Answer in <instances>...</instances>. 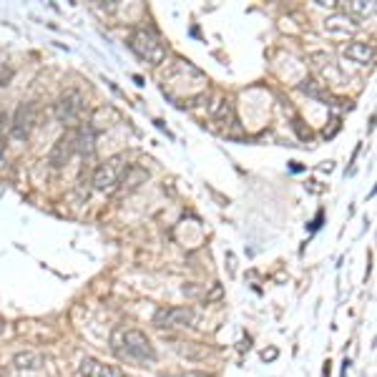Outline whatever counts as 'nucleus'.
I'll return each instance as SVG.
<instances>
[{
  "label": "nucleus",
  "mask_w": 377,
  "mask_h": 377,
  "mask_svg": "<svg viewBox=\"0 0 377 377\" xmlns=\"http://www.w3.org/2000/svg\"><path fill=\"white\" fill-rule=\"evenodd\" d=\"M377 6L372 0H352V3H344V15H360V18H367V15H375Z\"/></svg>",
  "instance_id": "12"
},
{
  "label": "nucleus",
  "mask_w": 377,
  "mask_h": 377,
  "mask_svg": "<svg viewBox=\"0 0 377 377\" xmlns=\"http://www.w3.org/2000/svg\"><path fill=\"white\" fill-rule=\"evenodd\" d=\"M78 375L81 377H128L121 367L116 365H106L96 358H83L78 365Z\"/></svg>",
  "instance_id": "8"
},
{
  "label": "nucleus",
  "mask_w": 377,
  "mask_h": 377,
  "mask_svg": "<svg viewBox=\"0 0 377 377\" xmlns=\"http://www.w3.org/2000/svg\"><path fill=\"white\" fill-rule=\"evenodd\" d=\"M126 174H128V161H126L124 153H116V156L106 159L93 171V189L103 194L116 192L121 186V181L126 179Z\"/></svg>",
  "instance_id": "3"
},
{
  "label": "nucleus",
  "mask_w": 377,
  "mask_h": 377,
  "mask_svg": "<svg viewBox=\"0 0 377 377\" xmlns=\"http://www.w3.org/2000/svg\"><path fill=\"white\" fill-rule=\"evenodd\" d=\"M86 108V96L81 88H68L58 101H56V119L63 126H73L76 121L83 116Z\"/></svg>",
  "instance_id": "4"
},
{
  "label": "nucleus",
  "mask_w": 377,
  "mask_h": 377,
  "mask_svg": "<svg viewBox=\"0 0 377 377\" xmlns=\"http://www.w3.org/2000/svg\"><path fill=\"white\" fill-rule=\"evenodd\" d=\"M111 350L121 362L141 365V367L156 362V350H153L151 340L146 337L141 330H133V327H119L113 332Z\"/></svg>",
  "instance_id": "1"
},
{
  "label": "nucleus",
  "mask_w": 377,
  "mask_h": 377,
  "mask_svg": "<svg viewBox=\"0 0 377 377\" xmlns=\"http://www.w3.org/2000/svg\"><path fill=\"white\" fill-rule=\"evenodd\" d=\"M194 317L196 315L192 307H161L153 315V324L159 330H181V327H192Z\"/></svg>",
  "instance_id": "5"
},
{
  "label": "nucleus",
  "mask_w": 377,
  "mask_h": 377,
  "mask_svg": "<svg viewBox=\"0 0 377 377\" xmlns=\"http://www.w3.org/2000/svg\"><path fill=\"white\" fill-rule=\"evenodd\" d=\"M344 58H350L358 66H370L375 60V48L370 43H365V40H352V43L344 46Z\"/></svg>",
  "instance_id": "9"
},
{
  "label": "nucleus",
  "mask_w": 377,
  "mask_h": 377,
  "mask_svg": "<svg viewBox=\"0 0 377 377\" xmlns=\"http://www.w3.org/2000/svg\"><path fill=\"white\" fill-rule=\"evenodd\" d=\"M73 153H76V131H66L48 153V164L53 169H60V166H66L71 161Z\"/></svg>",
  "instance_id": "7"
},
{
  "label": "nucleus",
  "mask_w": 377,
  "mask_h": 377,
  "mask_svg": "<svg viewBox=\"0 0 377 377\" xmlns=\"http://www.w3.org/2000/svg\"><path fill=\"white\" fill-rule=\"evenodd\" d=\"M93 151H96V131H93L91 124H86L76 131V153L93 156Z\"/></svg>",
  "instance_id": "10"
},
{
  "label": "nucleus",
  "mask_w": 377,
  "mask_h": 377,
  "mask_svg": "<svg viewBox=\"0 0 377 377\" xmlns=\"http://www.w3.org/2000/svg\"><path fill=\"white\" fill-rule=\"evenodd\" d=\"M13 365H15V370H20V372H33V370H40V367L46 365V360H43L40 352L26 350V352H18V355H15Z\"/></svg>",
  "instance_id": "11"
},
{
  "label": "nucleus",
  "mask_w": 377,
  "mask_h": 377,
  "mask_svg": "<svg viewBox=\"0 0 377 377\" xmlns=\"http://www.w3.org/2000/svg\"><path fill=\"white\" fill-rule=\"evenodd\" d=\"M161 377H212L209 372H171V375H161Z\"/></svg>",
  "instance_id": "14"
},
{
  "label": "nucleus",
  "mask_w": 377,
  "mask_h": 377,
  "mask_svg": "<svg viewBox=\"0 0 377 377\" xmlns=\"http://www.w3.org/2000/svg\"><path fill=\"white\" fill-rule=\"evenodd\" d=\"M8 131H10V121L3 111H0V159L6 156V149H8Z\"/></svg>",
  "instance_id": "13"
},
{
  "label": "nucleus",
  "mask_w": 377,
  "mask_h": 377,
  "mask_svg": "<svg viewBox=\"0 0 377 377\" xmlns=\"http://www.w3.org/2000/svg\"><path fill=\"white\" fill-rule=\"evenodd\" d=\"M3 330H6V322H3V319H0V335H3Z\"/></svg>",
  "instance_id": "15"
},
{
  "label": "nucleus",
  "mask_w": 377,
  "mask_h": 377,
  "mask_svg": "<svg viewBox=\"0 0 377 377\" xmlns=\"http://www.w3.org/2000/svg\"><path fill=\"white\" fill-rule=\"evenodd\" d=\"M128 48L139 56L141 60L151 63V66H159L166 58V46L161 43V38L149 28H136L131 35H128Z\"/></svg>",
  "instance_id": "2"
},
{
  "label": "nucleus",
  "mask_w": 377,
  "mask_h": 377,
  "mask_svg": "<svg viewBox=\"0 0 377 377\" xmlns=\"http://www.w3.org/2000/svg\"><path fill=\"white\" fill-rule=\"evenodd\" d=\"M35 121H38V103H35V101L20 103L13 121H10V133H13V139L28 141V136H31L35 128Z\"/></svg>",
  "instance_id": "6"
}]
</instances>
